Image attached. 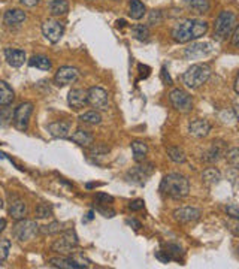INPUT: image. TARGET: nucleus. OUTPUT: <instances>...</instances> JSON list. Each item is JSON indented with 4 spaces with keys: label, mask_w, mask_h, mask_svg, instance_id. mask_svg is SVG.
I'll return each mask as SVG.
<instances>
[{
    "label": "nucleus",
    "mask_w": 239,
    "mask_h": 269,
    "mask_svg": "<svg viewBox=\"0 0 239 269\" xmlns=\"http://www.w3.org/2000/svg\"><path fill=\"white\" fill-rule=\"evenodd\" d=\"M208 32V23L203 19L188 18L178 23L172 29V38L178 43H187L205 36Z\"/></svg>",
    "instance_id": "nucleus-1"
},
{
    "label": "nucleus",
    "mask_w": 239,
    "mask_h": 269,
    "mask_svg": "<svg viewBox=\"0 0 239 269\" xmlns=\"http://www.w3.org/2000/svg\"><path fill=\"white\" fill-rule=\"evenodd\" d=\"M160 192L172 199H182L187 197L190 193V183L187 176L181 173H168L166 176H163L160 183Z\"/></svg>",
    "instance_id": "nucleus-2"
},
{
    "label": "nucleus",
    "mask_w": 239,
    "mask_h": 269,
    "mask_svg": "<svg viewBox=\"0 0 239 269\" xmlns=\"http://www.w3.org/2000/svg\"><path fill=\"white\" fill-rule=\"evenodd\" d=\"M211 77V68L206 63H198V64H192L182 75V82L185 84V87L196 90L202 87Z\"/></svg>",
    "instance_id": "nucleus-3"
},
{
    "label": "nucleus",
    "mask_w": 239,
    "mask_h": 269,
    "mask_svg": "<svg viewBox=\"0 0 239 269\" xmlns=\"http://www.w3.org/2000/svg\"><path fill=\"white\" fill-rule=\"evenodd\" d=\"M236 14L232 11H223L216 19V27H214V39L223 42L229 38L236 27Z\"/></svg>",
    "instance_id": "nucleus-4"
},
{
    "label": "nucleus",
    "mask_w": 239,
    "mask_h": 269,
    "mask_svg": "<svg viewBox=\"0 0 239 269\" xmlns=\"http://www.w3.org/2000/svg\"><path fill=\"white\" fill-rule=\"evenodd\" d=\"M80 241H78V235L74 229H67V231L60 232V236L53 242L51 250L59 253L61 256H69L72 254V250H75L78 247Z\"/></svg>",
    "instance_id": "nucleus-5"
},
{
    "label": "nucleus",
    "mask_w": 239,
    "mask_h": 269,
    "mask_svg": "<svg viewBox=\"0 0 239 269\" xmlns=\"http://www.w3.org/2000/svg\"><path fill=\"white\" fill-rule=\"evenodd\" d=\"M33 113V103L32 102H22L20 103L12 114V123L14 126L20 130V132H26L29 127V121Z\"/></svg>",
    "instance_id": "nucleus-6"
},
{
    "label": "nucleus",
    "mask_w": 239,
    "mask_h": 269,
    "mask_svg": "<svg viewBox=\"0 0 239 269\" xmlns=\"http://www.w3.org/2000/svg\"><path fill=\"white\" fill-rule=\"evenodd\" d=\"M38 232H39V226H38L36 221L22 218V220H18V221L15 223V226H14V229H12V235H14L15 239H18V241H29V239H32Z\"/></svg>",
    "instance_id": "nucleus-7"
},
{
    "label": "nucleus",
    "mask_w": 239,
    "mask_h": 269,
    "mask_svg": "<svg viewBox=\"0 0 239 269\" xmlns=\"http://www.w3.org/2000/svg\"><path fill=\"white\" fill-rule=\"evenodd\" d=\"M153 171H154V165H153V163L139 162L138 166L132 168V169L127 172L126 178H127L129 183H135V184L142 186V184H145V181L151 176Z\"/></svg>",
    "instance_id": "nucleus-8"
},
{
    "label": "nucleus",
    "mask_w": 239,
    "mask_h": 269,
    "mask_svg": "<svg viewBox=\"0 0 239 269\" xmlns=\"http://www.w3.org/2000/svg\"><path fill=\"white\" fill-rule=\"evenodd\" d=\"M169 100L172 103V106L179 111V113H190L193 109V99L188 93H185L184 90L175 88L169 93Z\"/></svg>",
    "instance_id": "nucleus-9"
},
{
    "label": "nucleus",
    "mask_w": 239,
    "mask_h": 269,
    "mask_svg": "<svg viewBox=\"0 0 239 269\" xmlns=\"http://www.w3.org/2000/svg\"><path fill=\"white\" fill-rule=\"evenodd\" d=\"M80 79V71L74 66H61L54 75V84L59 87H64L74 84Z\"/></svg>",
    "instance_id": "nucleus-10"
},
{
    "label": "nucleus",
    "mask_w": 239,
    "mask_h": 269,
    "mask_svg": "<svg viewBox=\"0 0 239 269\" xmlns=\"http://www.w3.org/2000/svg\"><path fill=\"white\" fill-rule=\"evenodd\" d=\"M64 33V26L56 21V19H46L43 24H42V35L48 39L51 43H57L60 42V39Z\"/></svg>",
    "instance_id": "nucleus-11"
},
{
    "label": "nucleus",
    "mask_w": 239,
    "mask_h": 269,
    "mask_svg": "<svg viewBox=\"0 0 239 269\" xmlns=\"http://www.w3.org/2000/svg\"><path fill=\"white\" fill-rule=\"evenodd\" d=\"M88 92V103L99 109V111H106L108 106H109V97H108V93L100 88V87H91L87 90Z\"/></svg>",
    "instance_id": "nucleus-12"
},
{
    "label": "nucleus",
    "mask_w": 239,
    "mask_h": 269,
    "mask_svg": "<svg viewBox=\"0 0 239 269\" xmlns=\"http://www.w3.org/2000/svg\"><path fill=\"white\" fill-rule=\"evenodd\" d=\"M202 215L199 208H195V207H182L174 211V218L181 223V225H185V223H192V221H198Z\"/></svg>",
    "instance_id": "nucleus-13"
},
{
    "label": "nucleus",
    "mask_w": 239,
    "mask_h": 269,
    "mask_svg": "<svg viewBox=\"0 0 239 269\" xmlns=\"http://www.w3.org/2000/svg\"><path fill=\"white\" fill-rule=\"evenodd\" d=\"M67 103L74 109H81L88 105V92L82 88H74L67 95Z\"/></svg>",
    "instance_id": "nucleus-14"
},
{
    "label": "nucleus",
    "mask_w": 239,
    "mask_h": 269,
    "mask_svg": "<svg viewBox=\"0 0 239 269\" xmlns=\"http://www.w3.org/2000/svg\"><path fill=\"white\" fill-rule=\"evenodd\" d=\"M226 153V144L223 141H212L211 147L206 153L203 154V162L206 163H216Z\"/></svg>",
    "instance_id": "nucleus-15"
},
{
    "label": "nucleus",
    "mask_w": 239,
    "mask_h": 269,
    "mask_svg": "<svg viewBox=\"0 0 239 269\" xmlns=\"http://www.w3.org/2000/svg\"><path fill=\"white\" fill-rule=\"evenodd\" d=\"M48 263H50V266H53V268H60V269L87 268V265H84V263H80V262L74 260V259L69 257V256H61V254H60V257H53V259H50Z\"/></svg>",
    "instance_id": "nucleus-16"
},
{
    "label": "nucleus",
    "mask_w": 239,
    "mask_h": 269,
    "mask_svg": "<svg viewBox=\"0 0 239 269\" xmlns=\"http://www.w3.org/2000/svg\"><path fill=\"white\" fill-rule=\"evenodd\" d=\"M212 51L211 43L208 42H199V43H193L192 47H188L184 53V56L190 60H196V58L206 57L209 53Z\"/></svg>",
    "instance_id": "nucleus-17"
},
{
    "label": "nucleus",
    "mask_w": 239,
    "mask_h": 269,
    "mask_svg": "<svg viewBox=\"0 0 239 269\" xmlns=\"http://www.w3.org/2000/svg\"><path fill=\"white\" fill-rule=\"evenodd\" d=\"M188 132L190 134H193L195 138H205L206 134L211 132V124L206 120H193L188 124Z\"/></svg>",
    "instance_id": "nucleus-18"
},
{
    "label": "nucleus",
    "mask_w": 239,
    "mask_h": 269,
    "mask_svg": "<svg viewBox=\"0 0 239 269\" xmlns=\"http://www.w3.org/2000/svg\"><path fill=\"white\" fill-rule=\"evenodd\" d=\"M5 58L9 66L12 68H21L26 61V53L22 50H15V48H6L5 50Z\"/></svg>",
    "instance_id": "nucleus-19"
},
{
    "label": "nucleus",
    "mask_w": 239,
    "mask_h": 269,
    "mask_svg": "<svg viewBox=\"0 0 239 269\" xmlns=\"http://www.w3.org/2000/svg\"><path fill=\"white\" fill-rule=\"evenodd\" d=\"M9 215L14 218V220H22L26 218L27 215V204L22 200V199H14L11 200V205H9Z\"/></svg>",
    "instance_id": "nucleus-20"
},
{
    "label": "nucleus",
    "mask_w": 239,
    "mask_h": 269,
    "mask_svg": "<svg viewBox=\"0 0 239 269\" xmlns=\"http://www.w3.org/2000/svg\"><path fill=\"white\" fill-rule=\"evenodd\" d=\"M48 132L53 134L54 138H67L70 132V123L69 121H54L48 124Z\"/></svg>",
    "instance_id": "nucleus-21"
},
{
    "label": "nucleus",
    "mask_w": 239,
    "mask_h": 269,
    "mask_svg": "<svg viewBox=\"0 0 239 269\" xmlns=\"http://www.w3.org/2000/svg\"><path fill=\"white\" fill-rule=\"evenodd\" d=\"M27 18L26 12L21 9H9L5 12L3 15V23L6 26H20L21 23H24Z\"/></svg>",
    "instance_id": "nucleus-22"
},
{
    "label": "nucleus",
    "mask_w": 239,
    "mask_h": 269,
    "mask_svg": "<svg viewBox=\"0 0 239 269\" xmlns=\"http://www.w3.org/2000/svg\"><path fill=\"white\" fill-rule=\"evenodd\" d=\"M15 99V93L12 90V87L5 82L0 81V106H9Z\"/></svg>",
    "instance_id": "nucleus-23"
},
{
    "label": "nucleus",
    "mask_w": 239,
    "mask_h": 269,
    "mask_svg": "<svg viewBox=\"0 0 239 269\" xmlns=\"http://www.w3.org/2000/svg\"><path fill=\"white\" fill-rule=\"evenodd\" d=\"M69 138H70V141H74L80 147H90L94 142L93 134L90 133V132H87V130H82V129H78L75 133H72Z\"/></svg>",
    "instance_id": "nucleus-24"
},
{
    "label": "nucleus",
    "mask_w": 239,
    "mask_h": 269,
    "mask_svg": "<svg viewBox=\"0 0 239 269\" xmlns=\"http://www.w3.org/2000/svg\"><path fill=\"white\" fill-rule=\"evenodd\" d=\"M130 148H132V153H133V159L135 162H144L145 160V155L148 153V145L140 141V139H136L130 144Z\"/></svg>",
    "instance_id": "nucleus-25"
},
{
    "label": "nucleus",
    "mask_w": 239,
    "mask_h": 269,
    "mask_svg": "<svg viewBox=\"0 0 239 269\" xmlns=\"http://www.w3.org/2000/svg\"><path fill=\"white\" fill-rule=\"evenodd\" d=\"M50 12L54 17H60V15H66L69 12V3L67 0H51L48 3Z\"/></svg>",
    "instance_id": "nucleus-26"
},
{
    "label": "nucleus",
    "mask_w": 239,
    "mask_h": 269,
    "mask_svg": "<svg viewBox=\"0 0 239 269\" xmlns=\"http://www.w3.org/2000/svg\"><path fill=\"white\" fill-rule=\"evenodd\" d=\"M147 9H145V5L140 2V0H130V5H129V15L132 19H140L144 18Z\"/></svg>",
    "instance_id": "nucleus-27"
},
{
    "label": "nucleus",
    "mask_w": 239,
    "mask_h": 269,
    "mask_svg": "<svg viewBox=\"0 0 239 269\" xmlns=\"http://www.w3.org/2000/svg\"><path fill=\"white\" fill-rule=\"evenodd\" d=\"M29 66L40 69V71H50L51 66H53V63H51V60L46 57V56H33V57L29 60Z\"/></svg>",
    "instance_id": "nucleus-28"
},
{
    "label": "nucleus",
    "mask_w": 239,
    "mask_h": 269,
    "mask_svg": "<svg viewBox=\"0 0 239 269\" xmlns=\"http://www.w3.org/2000/svg\"><path fill=\"white\" fill-rule=\"evenodd\" d=\"M220 180H221V173L216 168H208L206 171H203V173H202V181L206 186H214V184L220 183Z\"/></svg>",
    "instance_id": "nucleus-29"
},
{
    "label": "nucleus",
    "mask_w": 239,
    "mask_h": 269,
    "mask_svg": "<svg viewBox=\"0 0 239 269\" xmlns=\"http://www.w3.org/2000/svg\"><path fill=\"white\" fill-rule=\"evenodd\" d=\"M185 3L188 5V8H192L193 11H196L198 14H205L209 11L211 5L209 0H185Z\"/></svg>",
    "instance_id": "nucleus-30"
},
{
    "label": "nucleus",
    "mask_w": 239,
    "mask_h": 269,
    "mask_svg": "<svg viewBox=\"0 0 239 269\" xmlns=\"http://www.w3.org/2000/svg\"><path fill=\"white\" fill-rule=\"evenodd\" d=\"M80 121L84 124H90V126H96L102 123V117L98 111H88L85 114L80 116Z\"/></svg>",
    "instance_id": "nucleus-31"
},
{
    "label": "nucleus",
    "mask_w": 239,
    "mask_h": 269,
    "mask_svg": "<svg viewBox=\"0 0 239 269\" xmlns=\"http://www.w3.org/2000/svg\"><path fill=\"white\" fill-rule=\"evenodd\" d=\"M132 36L135 39H138V40H142V42L148 40V38H150V30L144 24H136V26L132 27Z\"/></svg>",
    "instance_id": "nucleus-32"
},
{
    "label": "nucleus",
    "mask_w": 239,
    "mask_h": 269,
    "mask_svg": "<svg viewBox=\"0 0 239 269\" xmlns=\"http://www.w3.org/2000/svg\"><path fill=\"white\" fill-rule=\"evenodd\" d=\"M168 155L175 163H184L185 162V153L179 147H168Z\"/></svg>",
    "instance_id": "nucleus-33"
},
{
    "label": "nucleus",
    "mask_w": 239,
    "mask_h": 269,
    "mask_svg": "<svg viewBox=\"0 0 239 269\" xmlns=\"http://www.w3.org/2000/svg\"><path fill=\"white\" fill-rule=\"evenodd\" d=\"M63 231V226L60 221H53L46 226H39V233L42 235H57Z\"/></svg>",
    "instance_id": "nucleus-34"
},
{
    "label": "nucleus",
    "mask_w": 239,
    "mask_h": 269,
    "mask_svg": "<svg viewBox=\"0 0 239 269\" xmlns=\"http://www.w3.org/2000/svg\"><path fill=\"white\" fill-rule=\"evenodd\" d=\"M226 159H227V163L232 165L233 169H238L239 166V150L238 148H230L227 153H224Z\"/></svg>",
    "instance_id": "nucleus-35"
},
{
    "label": "nucleus",
    "mask_w": 239,
    "mask_h": 269,
    "mask_svg": "<svg viewBox=\"0 0 239 269\" xmlns=\"http://www.w3.org/2000/svg\"><path fill=\"white\" fill-rule=\"evenodd\" d=\"M9 250H11V241L3 238V236H0V263L8 259Z\"/></svg>",
    "instance_id": "nucleus-36"
},
{
    "label": "nucleus",
    "mask_w": 239,
    "mask_h": 269,
    "mask_svg": "<svg viewBox=\"0 0 239 269\" xmlns=\"http://www.w3.org/2000/svg\"><path fill=\"white\" fill-rule=\"evenodd\" d=\"M35 214H36L38 218H48V217H53V208L48 204H39L36 207Z\"/></svg>",
    "instance_id": "nucleus-37"
},
{
    "label": "nucleus",
    "mask_w": 239,
    "mask_h": 269,
    "mask_svg": "<svg viewBox=\"0 0 239 269\" xmlns=\"http://www.w3.org/2000/svg\"><path fill=\"white\" fill-rule=\"evenodd\" d=\"M166 253L171 256L172 260H177V262L181 260V256L184 254V253H182V249H181L179 245H177V244H168V245H166Z\"/></svg>",
    "instance_id": "nucleus-38"
},
{
    "label": "nucleus",
    "mask_w": 239,
    "mask_h": 269,
    "mask_svg": "<svg viewBox=\"0 0 239 269\" xmlns=\"http://www.w3.org/2000/svg\"><path fill=\"white\" fill-rule=\"evenodd\" d=\"M12 114H14V113H12L8 106L0 108V124H3V126L9 124L11 120H12Z\"/></svg>",
    "instance_id": "nucleus-39"
},
{
    "label": "nucleus",
    "mask_w": 239,
    "mask_h": 269,
    "mask_svg": "<svg viewBox=\"0 0 239 269\" xmlns=\"http://www.w3.org/2000/svg\"><path fill=\"white\" fill-rule=\"evenodd\" d=\"M96 204H99V205H111L112 202H114V197L112 196H109V194H106V193H98L96 194Z\"/></svg>",
    "instance_id": "nucleus-40"
},
{
    "label": "nucleus",
    "mask_w": 239,
    "mask_h": 269,
    "mask_svg": "<svg viewBox=\"0 0 239 269\" xmlns=\"http://www.w3.org/2000/svg\"><path fill=\"white\" fill-rule=\"evenodd\" d=\"M109 151V148L108 147H105L103 144H98V145H94V147H91V150H90V155H94V157H100V155H103V154H106Z\"/></svg>",
    "instance_id": "nucleus-41"
},
{
    "label": "nucleus",
    "mask_w": 239,
    "mask_h": 269,
    "mask_svg": "<svg viewBox=\"0 0 239 269\" xmlns=\"http://www.w3.org/2000/svg\"><path fill=\"white\" fill-rule=\"evenodd\" d=\"M226 212H227V215H230L232 218H239V208L236 204H232V205H229L227 208H226Z\"/></svg>",
    "instance_id": "nucleus-42"
},
{
    "label": "nucleus",
    "mask_w": 239,
    "mask_h": 269,
    "mask_svg": "<svg viewBox=\"0 0 239 269\" xmlns=\"http://www.w3.org/2000/svg\"><path fill=\"white\" fill-rule=\"evenodd\" d=\"M144 200L142 199H136V200H133V202H130V205H129V210H132V211H139L144 208Z\"/></svg>",
    "instance_id": "nucleus-43"
},
{
    "label": "nucleus",
    "mask_w": 239,
    "mask_h": 269,
    "mask_svg": "<svg viewBox=\"0 0 239 269\" xmlns=\"http://www.w3.org/2000/svg\"><path fill=\"white\" fill-rule=\"evenodd\" d=\"M156 257L159 259L160 262H163V263H168V262H171L172 259H171V256L166 253V251H157L156 253Z\"/></svg>",
    "instance_id": "nucleus-44"
},
{
    "label": "nucleus",
    "mask_w": 239,
    "mask_h": 269,
    "mask_svg": "<svg viewBox=\"0 0 239 269\" xmlns=\"http://www.w3.org/2000/svg\"><path fill=\"white\" fill-rule=\"evenodd\" d=\"M232 45L235 47V48H238L239 45V27L236 26L235 29H233V32H232Z\"/></svg>",
    "instance_id": "nucleus-45"
},
{
    "label": "nucleus",
    "mask_w": 239,
    "mask_h": 269,
    "mask_svg": "<svg viewBox=\"0 0 239 269\" xmlns=\"http://www.w3.org/2000/svg\"><path fill=\"white\" fill-rule=\"evenodd\" d=\"M129 226H132L135 231H139L140 228H142V225H140V221H138V220H135V218H129L127 221H126Z\"/></svg>",
    "instance_id": "nucleus-46"
},
{
    "label": "nucleus",
    "mask_w": 239,
    "mask_h": 269,
    "mask_svg": "<svg viewBox=\"0 0 239 269\" xmlns=\"http://www.w3.org/2000/svg\"><path fill=\"white\" fill-rule=\"evenodd\" d=\"M21 5H24V6H27V8H33V6H36L38 3H39L40 0H20Z\"/></svg>",
    "instance_id": "nucleus-47"
},
{
    "label": "nucleus",
    "mask_w": 239,
    "mask_h": 269,
    "mask_svg": "<svg viewBox=\"0 0 239 269\" xmlns=\"http://www.w3.org/2000/svg\"><path fill=\"white\" fill-rule=\"evenodd\" d=\"M6 229V220L5 218H0V232H3Z\"/></svg>",
    "instance_id": "nucleus-48"
},
{
    "label": "nucleus",
    "mask_w": 239,
    "mask_h": 269,
    "mask_svg": "<svg viewBox=\"0 0 239 269\" xmlns=\"http://www.w3.org/2000/svg\"><path fill=\"white\" fill-rule=\"evenodd\" d=\"M238 81H239V77H238V75H236V77H235V82H233V87H235V92H236V93H239Z\"/></svg>",
    "instance_id": "nucleus-49"
},
{
    "label": "nucleus",
    "mask_w": 239,
    "mask_h": 269,
    "mask_svg": "<svg viewBox=\"0 0 239 269\" xmlns=\"http://www.w3.org/2000/svg\"><path fill=\"white\" fill-rule=\"evenodd\" d=\"M2 208H3V200L0 199V210H2Z\"/></svg>",
    "instance_id": "nucleus-50"
}]
</instances>
